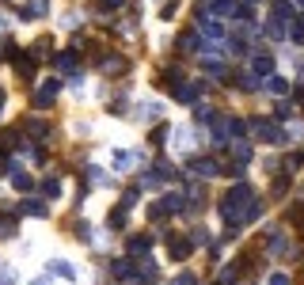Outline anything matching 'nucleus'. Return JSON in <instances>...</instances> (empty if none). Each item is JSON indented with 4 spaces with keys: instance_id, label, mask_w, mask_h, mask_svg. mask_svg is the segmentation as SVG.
I'll return each instance as SVG.
<instances>
[{
    "instance_id": "30",
    "label": "nucleus",
    "mask_w": 304,
    "mask_h": 285,
    "mask_svg": "<svg viewBox=\"0 0 304 285\" xmlns=\"http://www.w3.org/2000/svg\"><path fill=\"white\" fill-rule=\"evenodd\" d=\"M0 111H4V91H0Z\"/></svg>"
},
{
    "instance_id": "14",
    "label": "nucleus",
    "mask_w": 304,
    "mask_h": 285,
    "mask_svg": "<svg viewBox=\"0 0 304 285\" xmlns=\"http://www.w3.org/2000/svg\"><path fill=\"white\" fill-rule=\"evenodd\" d=\"M53 65H57L61 72H72V69H76V61H72L69 53H61V57H53Z\"/></svg>"
},
{
    "instance_id": "22",
    "label": "nucleus",
    "mask_w": 304,
    "mask_h": 285,
    "mask_svg": "<svg viewBox=\"0 0 304 285\" xmlns=\"http://www.w3.org/2000/svg\"><path fill=\"white\" fill-rule=\"evenodd\" d=\"M111 225H114V228L126 225V209H114V213H111Z\"/></svg>"
},
{
    "instance_id": "6",
    "label": "nucleus",
    "mask_w": 304,
    "mask_h": 285,
    "mask_svg": "<svg viewBox=\"0 0 304 285\" xmlns=\"http://www.w3.org/2000/svg\"><path fill=\"white\" fill-rule=\"evenodd\" d=\"M251 72H259V76H266V72H274V57H266V53H259V57H251Z\"/></svg>"
},
{
    "instance_id": "10",
    "label": "nucleus",
    "mask_w": 304,
    "mask_h": 285,
    "mask_svg": "<svg viewBox=\"0 0 304 285\" xmlns=\"http://www.w3.org/2000/svg\"><path fill=\"white\" fill-rule=\"evenodd\" d=\"M148 247H152V240H145V236H133L130 240V255H145Z\"/></svg>"
},
{
    "instance_id": "1",
    "label": "nucleus",
    "mask_w": 304,
    "mask_h": 285,
    "mask_svg": "<svg viewBox=\"0 0 304 285\" xmlns=\"http://www.w3.org/2000/svg\"><path fill=\"white\" fill-rule=\"evenodd\" d=\"M221 217L228 221V228H240V225H247V221H255V217H259V206H255L251 186L236 182L225 194V202H221Z\"/></svg>"
},
{
    "instance_id": "7",
    "label": "nucleus",
    "mask_w": 304,
    "mask_h": 285,
    "mask_svg": "<svg viewBox=\"0 0 304 285\" xmlns=\"http://www.w3.org/2000/svg\"><path fill=\"white\" fill-rule=\"evenodd\" d=\"M160 114H164V107H160V103H141V118H145V122H156Z\"/></svg>"
},
{
    "instance_id": "5",
    "label": "nucleus",
    "mask_w": 304,
    "mask_h": 285,
    "mask_svg": "<svg viewBox=\"0 0 304 285\" xmlns=\"http://www.w3.org/2000/svg\"><path fill=\"white\" fill-rule=\"evenodd\" d=\"M201 87H206V84H186V87H175V99H179V103H194V99H198V95H201Z\"/></svg>"
},
{
    "instance_id": "32",
    "label": "nucleus",
    "mask_w": 304,
    "mask_h": 285,
    "mask_svg": "<svg viewBox=\"0 0 304 285\" xmlns=\"http://www.w3.org/2000/svg\"><path fill=\"white\" fill-rule=\"evenodd\" d=\"M35 285H46V281H35Z\"/></svg>"
},
{
    "instance_id": "31",
    "label": "nucleus",
    "mask_w": 304,
    "mask_h": 285,
    "mask_svg": "<svg viewBox=\"0 0 304 285\" xmlns=\"http://www.w3.org/2000/svg\"><path fill=\"white\" fill-rule=\"evenodd\" d=\"M251 4H255V0H247V8H251Z\"/></svg>"
},
{
    "instance_id": "16",
    "label": "nucleus",
    "mask_w": 304,
    "mask_h": 285,
    "mask_svg": "<svg viewBox=\"0 0 304 285\" xmlns=\"http://www.w3.org/2000/svg\"><path fill=\"white\" fill-rule=\"evenodd\" d=\"M171 255H175V259H186V255H190V243H186V240H175L171 243Z\"/></svg>"
},
{
    "instance_id": "27",
    "label": "nucleus",
    "mask_w": 304,
    "mask_h": 285,
    "mask_svg": "<svg viewBox=\"0 0 304 285\" xmlns=\"http://www.w3.org/2000/svg\"><path fill=\"white\" fill-rule=\"evenodd\" d=\"M270 285H289V277L285 274H270Z\"/></svg>"
},
{
    "instance_id": "9",
    "label": "nucleus",
    "mask_w": 304,
    "mask_h": 285,
    "mask_svg": "<svg viewBox=\"0 0 304 285\" xmlns=\"http://www.w3.org/2000/svg\"><path fill=\"white\" fill-rule=\"evenodd\" d=\"M50 270H53V274H61L65 281H72V277H76V270H72V262H50Z\"/></svg>"
},
{
    "instance_id": "28",
    "label": "nucleus",
    "mask_w": 304,
    "mask_h": 285,
    "mask_svg": "<svg viewBox=\"0 0 304 285\" xmlns=\"http://www.w3.org/2000/svg\"><path fill=\"white\" fill-rule=\"evenodd\" d=\"M8 50H12V42H0V61H8V57H12Z\"/></svg>"
},
{
    "instance_id": "18",
    "label": "nucleus",
    "mask_w": 304,
    "mask_h": 285,
    "mask_svg": "<svg viewBox=\"0 0 304 285\" xmlns=\"http://www.w3.org/2000/svg\"><path fill=\"white\" fill-rule=\"evenodd\" d=\"M130 164H133V156H130V152H114V167H118V171H126Z\"/></svg>"
},
{
    "instance_id": "29",
    "label": "nucleus",
    "mask_w": 304,
    "mask_h": 285,
    "mask_svg": "<svg viewBox=\"0 0 304 285\" xmlns=\"http://www.w3.org/2000/svg\"><path fill=\"white\" fill-rule=\"evenodd\" d=\"M118 4H122V0H103V8H118Z\"/></svg>"
},
{
    "instance_id": "12",
    "label": "nucleus",
    "mask_w": 304,
    "mask_h": 285,
    "mask_svg": "<svg viewBox=\"0 0 304 285\" xmlns=\"http://www.w3.org/2000/svg\"><path fill=\"white\" fill-rule=\"evenodd\" d=\"M232 156L240 160V164H247V160H251V148L243 145V141H236V145H232Z\"/></svg>"
},
{
    "instance_id": "17",
    "label": "nucleus",
    "mask_w": 304,
    "mask_h": 285,
    "mask_svg": "<svg viewBox=\"0 0 304 285\" xmlns=\"http://www.w3.org/2000/svg\"><path fill=\"white\" fill-rule=\"evenodd\" d=\"M12 182H16V190H31V182H35V179L23 175V171H16V175H12Z\"/></svg>"
},
{
    "instance_id": "25",
    "label": "nucleus",
    "mask_w": 304,
    "mask_h": 285,
    "mask_svg": "<svg viewBox=\"0 0 304 285\" xmlns=\"http://www.w3.org/2000/svg\"><path fill=\"white\" fill-rule=\"evenodd\" d=\"M179 46H186V50H198V38L186 35V38H179Z\"/></svg>"
},
{
    "instance_id": "24",
    "label": "nucleus",
    "mask_w": 304,
    "mask_h": 285,
    "mask_svg": "<svg viewBox=\"0 0 304 285\" xmlns=\"http://www.w3.org/2000/svg\"><path fill=\"white\" fill-rule=\"evenodd\" d=\"M175 285H198V277H194V274H179V277H175Z\"/></svg>"
},
{
    "instance_id": "19",
    "label": "nucleus",
    "mask_w": 304,
    "mask_h": 285,
    "mask_svg": "<svg viewBox=\"0 0 304 285\" xmlns=\"http://www.w3.org/2000/svg\"><path fill=\"white\" fill-rule=\"evenodd\" d=\"M27 16H46V0H31V4H27Z\"/></svg>"
},
{
    "instance_id": "33",
    "label": "nucleus",
    "mask_w": 304,
    "mask_h": 285,
    "mask_svg": "<svg viewBox=\"0 0 304 285\" xmlns=\"http://www.w3.org/2000/svg\"><path fill=\"white\" fill-rule=\"evenodd\" d=\"M300 8H304V0H300Z\"/></svg>"
},
{
    "instance_id": "13",
    "label": "nucleus",
    "mask_w": 304,
    "mask_h": 285,
    "mask_svg": "<svg viewBox=\"0 0 304 285\" xmlns=\"http://www.w3.org/2000/svg\"><path fill=\"white\" fill-rule=\"evenodd\" d=\"M23 213H35V217H46V206H42V202H38V198H35V202L27 198V202H23Z\"/></svg>"
},
{
    "instance_id": "4",
    "label": "nucleus",
    "mask_w": 304,
    "mask_h": 285,
    "mask_svg": "<svg viewBox=\"0 0 304 285\" xmlns=\"http://www.w3.org/2000/svg\"><path fill=\"white\" fill-rule=\"evenodd\" d=\"M255 133H259L262 141H285V133H281L278 126H270V122H255Z\"/></svg>"
},
{
    "instance_id": "8",
    "label": "nucleus",
    "mask_w": 304,
    "mask_h": 285,
    "mask_svg": "<svg viewBox=\"0 0 304 285\" xmlns=\"http://www.w3.org/2000/svg\"><path fill=\"white\" fill-rule=\"evenodd\" d=\"M201 35H209V38H221V35H225V27H221L217 19H201Z\"/></svg>"
},
{
    "instance_id": "15",
    "label": "nucleus",
    "mask_w": 304,
    "mask_h": 285,
    "mask_svg": "<svg viewBox=\"0 0 304 285\" xmlns=\"http://www.w3.org/2000/svg\"><path fill=\"white\" fill-rule=\"evenodd\" d=\"M16 69H19V76H31V72H35V57H19Z\"/></svg>"
},
{
    "instance_id": "20",
    "label": "nucleus",
    "mask_w": 304,
    "mask_h": 285,
    "mask_svg": "<svg viewBox=\"0 0 304 285\" xmlns=\"http://www.w3.org/2000/svg\"><path fill=\"white\" fill-rule=\"evenodd\" d=\"M0 236H16V221L12 217H0Z\"/></svg>"
},
{
    "instance_id": "11",
    "label": "nucleus",
    "mask_w": 304,
    "mask_h": 285,
    "mask_svg": "<svg viewBox=\"0 0 304 285\" xmlns=\"http://www.w3.org/2000/svg\"><path fill=\"white\" fill-rule=\"evenodd\" d=\"M266 91H270V95H285V91H289V84H285L281 76H270V80H266Z\"/></svg>"
},
{
    "instance_id": "2",
    "label": "nucleus",
    "mask_w": 304,
    "mask_h": 285,
    "mask_svg": "<svg viewBox=\"0 0 304 285\" xmlns=\"http://www.w3.org/2000/svg\"><path fill=\"white\" fill-rule=\"evenodd\" d=\"M57 91H61V80H46V84L38 87L35 95H31V103H35L38 111H46V107L53 103V95H57Z\"/></svg>"
},
{
    "instance_id": "26",
    "label": "nucleus",
    "mask_w": 304,
    "mask_h": 285,
    "mask_svg": "<svg viewBox=\"0 0 304 285\" xmlns=\"http://www.w3.org/2000/svg\"><path fill=\"white\" fill-rule=\"evenodd\" d=\"M293 38H296V42H304V19H300V23L293 27Z\"/></svg>"
},
{
    "instance_id": "21",
    "label": "nucleus",
    "mask_w": 304,
    "mask_h": 285,
    "mask_svg": "<svg viewBox=\"0 0 304 285\" xmlns=\"http://www.w3.org/2000/svg\"><path fill=\"white\" fill-rule=\"evenodd\" d=\"M213 12H221V16H228V12H232V0H213Z\"/></svg>"
},
{
    "instance_id": "23",
    "label": "nucleus",
    "mask_w": 304,
    "mask_h": 285,
    "mask_svg": "<svg viewBox=\"0 0 304 285\" xmlns=\"http://www.w3.org/2000/svg\"><path fill=\"white\" fill-rule=\"evenodd\" d=\"M12 281H16V274H12V266H4L0 270V285H12Z\"/></svg>"
},
{
    "instance_id": "3",
    "label": "nucleus",
    "mask_w": 304,
    "mask_h": 285,
    "mask_svg": "<svg viewBox=\"0 0 304 285\" xmlns=\"http://www.w3.org/2000/svg\"><path fill=\"white\" fill-rule=\"evenodd\" d=\"M186 171L198 175V179H213L221 167H217V160H186Z\"/></svg>"
}]
</instances>
